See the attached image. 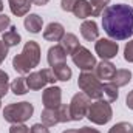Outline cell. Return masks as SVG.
Masks as SVG:
<instances>
[{"label": "cell", "instance_id": "1", "mask_svg": "<svg viewBox=\"0 0 133 133\" xmlns=\"http://www.w3.org/2000/svg\"><path fill=\"white\" fill-rule=\"evenodd\" d=\"M102 28L113 40H127L133 36V8L125 3L108 5L102 14Z\"/></svg>", "mask_w": 133, "mask_h": 133}, {"label": "cell", "instance_id": "2", "mask_svg": "<svg viewBox=\"0 0 133 133\" xmlns=\"http://www.w3.org/2000/svg\"><path fill=\"white\" fill-rule=\"evenodd\" d=\"M40 45L36 40H28L22 50L20 54H16L12 57V68L19 74H30V71L34 70L40 64Z\"/></svg>", "mask_w": 133, "mask_h": 133}, {"label": "cell", "instance_id": "3", "mask_svg": "<svg viewBox=\"0 0 133 133\" xmlns=\"http://www.w3.org/2000/svg\"><path fill=\"white\" fill-rule=\"evenodd\" d=\"M34 113V105L28 101L12 102L3 108V119L9 124H23Z\"/></svg>", "mask_w": 133, "mask_h": 133}, {"label": "cell", "instance_id": "4", "mask_svg": "<svg viewBox=\"0 0 133 133\" xmlns=\"http://www.w3.org/2000/svg\"><path fill=\"white\" fill-rule=\"evenodd\" d=\"M77 87L90 99L98 101L104 98V84L95 74V71H82L77 79Z\"/></svg>", "mask_w": 133, "mask_h": 133}, {"label": "cell", "instance_id": "5", "mask_svg": "<svg viewBox=\"0 0 133 133\" xmlns=\"http://www.w3.org/2000/svg\"><path fill=\"white\" fill-rule=\"evenodd\" d=\"M87 118L90 122L96 125H105L113 118V108L110 102L105 99H98L96 102H91L87 111Z\"/></svg>", "mask_w": 133, "mask_h": 133}, {"label": "cell", "instance_id": "6", "mask_svg": "<svg viewBox=\"0 0 133 133\" xmlns=\"http://www.w3.org/2000/svg\"><path fill=\"white\" fill-rule=\"evenodd\" d=\"M25 79H26V85H28L30 90H42L48 84H54L57 81L51 68H43V70H39V71H31Z\"/></svg>", "mask_w": 133, "mask_h": 133}, {"label": "cell", "instance_id": "7", "mask_svg": "<svg viewBox=\"0 0 133 133\" xmlns=\"http://www.w3.org/2000/svg\"><path fill=\"white\" fill-rule=\"evenodd\" d=\"M73 64L77 66L81 71H93L96 66V57L91 54V51L82 45H79L73 53H71Z\"/></svg>", "mask_w": 133, "mask_h": 133}, {"label": "cell", "instance_id": "8", "mask_svg": "<svg viewBox=\"0 0 133 133\" xmlns=\"http://www.w3.org/2000/svg\"><path fill=\"white\" fill-rule=\"evenodd\" d=\"M91 104V99L84 95V93H76L71 102L68 104L70 107V116H71V121H82L85 116H87V111H88V107Z\"/></svg>", "mask_w": 133, "mask_h": 133}, {"label": "cell", "instance_id": "9", "mask_svg": "<svg viewBox=\"0 0 133 133\" xmlns=\"http://www.w3.org/2000/svg\"><path fill=\"white\" fill-rule=\"evenodd\" d=\"M95 51L102 61H110L113 57H116L118 51H119V45L116 40L113 39H98V42L95 43Z\"/></svg>", "mask_w": 133, "mask_h": 133}, {"label": "cell", "instance_id": "10", "mask_svg": "<svg viewBox=\"0 0 133 133\" xmlns=\"http://www.w3.org/2000/svg\"><path fill=\"white\" fill-rule=\"evenodd\" d=\"M42 102L45 108H57L62 104V90L56 85L46 87L42 93Z\"/></svg>", "mask_w": 133, "mask_h": 133}, {"label": "cell", "instance_id": "11", "mask_svg": "<svg viewBox=\"0 0 133 133\" xmlns=\"http://www.w3.org/2000/svg\"><path fill=\"white\" fill-rule=\"evenodd\" d=\"M64 36H65V28L59 22H51L43 30V39L46 42H61Z\"/></svg>", "mask_w": 133, "mask_h": 133}, {"label": "cell", "instance_id": "12", "mask_svg": "<svg viewBox=\"0 0 133 133\" xmlns=\"http://www.w3.org/2000/svg\"><path fill=\"white\" fill-rule=\"evenodd\" d=\"M66 51L61 46V45H53L48 48V54H46V61H48V65L54 66L59 65V64H64L66 62Z\"/></svg>", "mask_w": 133, "mask_h": 133}, {"label": "cell", "instance_id": "13", "mask_svg": "<svg viewBox=\"0 0 133 133\" xmlns=\"http://www.w3.org/2000/svg\"><path fill=\"white\" fill-rule=\"evenodd\" d=\"M95 74L99 77L101 81H111L115 73H116V66L113 65L110 61H101L99 64L95 66Z\"/></svg>", "mask_w": 133, "mask_h": 133}, {"label": "cell", "instance_id": "14", "mask_svg": "<svg viewBox=\"0 0 133 133\" xmlns=\"http://www.w3.org/2000/svg\"><path fill=\"white\" fill-rule=\"evenodd\" d=\"M23 26L28 33L31 34H39L42 31V26H43V20L39 14H34V12H30L26 14L25 20H23Z\"/></svg>", "mask_w": 133, "mask_h": 133}, {"label": "cell", "instance_id": "15", "mask_svg": "<svg viewBox=\"0 0 133 133\" xmlns=\"http://www.w3.org/2000/svg\"><path fill=\"white\" fill-rule=\"evenodd\" d=\"M8 5H9V9L14 16L23 17V16L30 14L33 3H31V0H8Z\"/></svg>", "mask_w": 133, "mask_h": 133}, {"label": "cell", "instance_id": "16", "mask_svg": "<svg viewBox=\"0 0 133 133\" xmlns=\"http://www.w3.org/2000/svg\"><path fill=\"white\" fill-rule=\"evenodd\" d=\"M81 36L88 42L96 40L99 37V30H98L96 22L95 20H84L81 25Z\"/></svg>", "mask_w": 133, "mask_h": 133}, {"label": "cell", "instance_id": "17", "mask_svg": "<svg viewBox=\"0 0 133 133\" xmlns=\"http://www.w3.org/2000/svg\"><path fill=\"white\" fill-rule=\"evenodd\" d=\"M40 119H42V124H45L46 127H54V125L61 124L59 110L57 108H43L40 113Z\"/></svg>", "mask_w": 133, "mask_h": 133}, {"label": "cell", "instance_id": "18", "mask_svg": "<svg viewBox=\"0 0 133 133\" xmlns=\"http://www.w3.org/2000/svg\"><path fill=\"white\" fill-rule=\"evenodd\" d=\"M73 14H74L77 19L85 20L87 17L93 16V8H91V3H90L88 0H77V2H76V5H74Z\"/></svg>", "mask_w": 133, "mask_h": 133}, {"label": "cell", "instance_id": "19", "mask_svg": "<svg viewBox=\"0 0 133 133\" xmlns=\"http://www.w3.org/2000/svg\"><path fill=\"white\" fill-rule=\"evenodd\" d=\"M2 40L5 42V45L8 48H12V46H17L22 42V37H20V34L17 33V28L14 25H11L8 28V31H5L2 34Z\"/></svg>", "mask_w": 133, "mask_h": 133}, {"label": "cell", "instance_id": "20", "mask_svg": "<svg viewBox=\"0 0 133 133\" xmlns=\"http://www.w3.org/2000/svg\"><path fill=\"white\" fill-rule=\"evenodd\" d=\"M130 81H132V71L127 68H119V70H116V73L110 82L119 88V87H125Z\"/></svg>", "mask_w": 133, "mask_h": 133}, {"label": "cell", "instance_id": "21", "mask_svg": "<svg viewBox=\"0 0 133 133\" xmlns=\"http://www.w3.org/2000/svg\"><path fill=\"white\" fill-rule=\"evenodd\" d=\"M51 70H53L56 79H57V81H62V82H68V81L71 79V76H73V71H71V68L68 66L66 62L51 66Z\"/></svg>", "mask_w": 133, "mask_h": 133}, {"label": "cell", "instance_id": "22", "mask_svg": "<svg viewBox=\"0 0 133 133\" xmlns=\"http://www.w3.org/2000/svg\"><path fill=\"white\" fill-rule=\"evenodd\" d=\"M64 50L66 51V54H71L81 43H79V39L76 37V34L73 33H65V36L62 37V40H61V43H59Z\"/></svg>", "mask_w": 133, "mask_h": 133}, {"label": "cell", "instance_id": "23", "mask_svg": "<svg viewBox=\"0 0 133 133\" xmlns=\"http://www.w3.org/2000/svg\"><path fill=\"white\" fill-rule=\"evenodd\" d=\"M9 88H11V91L16 95V96H23V95H26L28 93V85H26V79L25 77H16L12 82H11V85H9Z\"/></svg>", "mask_w": 133, "mask_h": 133}, {"label": "cell", "instance_id": "24", "mask_svg": "<svg viewBox=\"0 0 133 133\" xmlns=\"http://www.w3.org/2000/svg\"><path fill=\"white\" fill-rule=\"evenodd\" d=\"M104 96H105V101H108L110 104L115 102V101H118V98H119L118 87L108 81L107 84H104Z\"/></svg>", "mask_w": 133, "mask_h": 133}, {"label": "cell", "instance_id": "25", "mask_svg": "<svg viewBox=\"0 0 133 133\" xmlns=\"http://www.w3.org/2000/svg\"><path fill=\"white\" fill-rule=\"evenodd\" d=\"M9 85H11V84H9V76H8V73L0 68V99H2L3 96H6V93H8V90H9Z\"/></svg>", "mask_w": 133, "mask_h": 133}, {"label": "cell", "instance_id": "26", "mask_svg": "<svg viewBox=\"0 0 133 133\" xmlns=\"http://www.w3.org/2000/svg\"><path fill=\"white\" fill-rule=\"evenodd\" d=\"M90 3H91V8H93V16L98 17V16L102 14V11L108 6L110 0H90Z\"/></svg>", "mask_w": 133, "mask_h": 133}, {"label": "cell", "instance_id": "27", "mask_svg": "<svg viewBox=\"0 0 133 133\" xmlns=\"http://www.w3.org/2000/svg\"><path fill=\"white\" fill-rule=\"evenodd\" d=\"M108 133H133V125L130 122H118L108 130Z\"/></svg>", "mask_w": 133, "mask_h": 133}, {"label": "cell", "instance_id": "28", "mask_svg": "<svg viewBox=\"0 0 133 133\" xmlns=\"http://www.w3.org/2000/svg\"><path fill=\"white\" fill-rule=\"evenodd\" d=\"M59 110V116H61V122H70L71 121V116H70V107L66 104H61L57 107Z\"/></svg>", "mask_w": 133, "mask_h": 133}, {"label": "cell", "instance_id": "29", "mask_svg": "<svg viewBox=\"0 0 133 133\" xmlns=\"http://www.w3.org/2000/svg\"><path fill=\"white\" fill-rule=\"evenodd\" d=\"M124 59H125L127 62L133 64V39L129 40V42L125 43V46H124Z\"/></svg>", "mask_w": 133, "mask_h": 133}, {"label": "cell", "instance_id": "30", "mask_svg": "<svg viewBox=\"0 0 133 133\" xmlns=\"http://www.w3.org/2000/svg\"><path fill=\"white\" fill-rule=\"evenodd\" d=\"M9 133H31L30 127H26L25 124H11Z\"/></svg>", "mask_w": 133, "mask_h": 133}, {"label": "cell", "instance_id": "31", "mask_svg": "<svg viewBox=\"0 0 133 133\" xmlns=\"http://www.w3.org/2000/svg\"><path fill=\"white\" fill-rule=\"evenodd\" d=\"M11 26V17H8L6 14H0V33H5V30H8Z\"/></svg>", "mask_w": 133, "mask_h": 133}, {"label": "cell", "instance_id": "32", "mask_svg": "<svg viewBox=\"0 0 133 133\" xmlns=\"http://www.w3.org/2000/svg\"><path fill=\"white\" fill-rule=\"evenodd\" d=\"M62 133H101L98 129H91V127H82V129H70V130H65Z\"/></svg>", "mask_w": 133, "mask_h": 133}, {"label": "cell", "instance_id": "33", "mask_svg": "<svg viewBox=\"0 0 133 133\" xmlns=\"http://www.w3.org/2000/svg\"><path fill=\"white\" fill-rule=\"evenodd\" d=\"M30 132L31 133H50V130H48V127L45 124L37 122V124H33V127L30 129Z\"/></svg>", "mask_w": 133, "mask_h": 133}, {"label": "cell", "instance_id": "34", "mask_svg": "<svg viewBox=\"0 0 133 133\" xmlns=\"http://www.w3.org/2000/svg\"><path fill=\"white\" fill-rule=\"evenodd\" d=\"M76 2H77V0H62V2H61V8H62L64 11H66V12H73Z\"/></svg>", "mask_w": 133, "mask_h": 133}, {"label": "cell", "instance_id": "35", "mask_svg": "<svg viewBox=\"0 0 133 133\" xmlns=\"http://www.w3.org/2000/svg\"><path fill=\"white\" fill-rule=\"evenodd\" d=\"M8 50H9V48L5 45V42L0 40V64L6 59V56H8Z\"/></svg>", "mask_w": 133, "mask_h": 133}, {"label": "cell", "instance_id": "36", "mask_svg": "<svg viewBox=\"0 0 133 133\" xmlns=\"http://www.w3.org/2000/svg\"><path fill=\"white\" fill-rule=\"evenodd\" d=\"M125 105L130 108V110H133V90L127 95V99H125Z\"/></svg>", "mask_w": 133, "mask_h": 133}, {"label": "cell", "instance_id": "37", "mask_svg": "<svg viewBox=\"0 0 133 133\" xmlns=\"http://www.w3.org/2000/svg\"><path fill=\"white\" fill-rule=\"evenodd\" d=\"M50 0H31V3L33 5H37V6H43V5H46Z\"/></svg>", "mask_w": 133, "mask_h": 133}, {"label": "cell", "instance_id": "38", "mask_svg": "<svg viewBox=\"0 0 133 133\" xmlns=\"http://www.w3.org/2000/svg\"><path fill=\"white\" fill-rule=\"evenodd\" d=\"M3 6H5V5H3V2H2V0H0V12H2V11H3Z\"/></svg>", "mask_w": 133, "mask_h": 133}, {"label": "cell", "instance_id": "39", "mask_svg": "<svg viewBox=\"0 0 133 133\" xmlns=\"http://www.w3.org/2000/svg\"><path fill=\"white\" fill-rule=\"evenodd\" d=\"M0 108H2V101H0Z\"/></svg>", "mask_w": 133, "mask_h": 133}]
</instances>
